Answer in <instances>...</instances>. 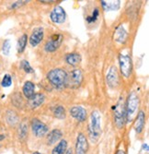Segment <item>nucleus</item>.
<instances>
[{
  "instance_id": "6e6552de",
  "label": "nucleus",
  "mask_w": 149,
  "mask_h": 154,
  "mask_svg": "<svg viewBox=\"0 0 149 154\" xmlns=\"http://www.w3.org/2000/svg\"><path fill=\"white\" fill-rule=\"evenodd\" d=\"M50 19L53 23L62 24L66 20V13L62 7L57 6L55 8H53V9L52 10L50 14Z\"/></svg>"
},
{
  "instance_id": "f257e3e1",
  "label": "nucleus",
  "mask_w": 149,
  "mask_h": 154,
  "mask_svg": "<svg viewBox=\"0 0 149 154\" xmlns=\"http://www.w3.org/2000/svg\"><path fill=\"white\" fill-rule=\"evenodd\" d=\"M101 135V115L99 111H93L88 124V136L90 140L96 143Z\"/></svg>"
},
{
  "instance_id": "5701e85b",
  "label": "nucleus",
  "mask_w": 149,
  "mask_h": 154,
  "mask_svg": "<svg viewBox=\"0 0 149 154\" xmlns=\"http://www.w3.org/2000/svg\"><path fill=\"white\" fill-rule=\"evenodd\" d=\"M27 42H28V36H27V34H23L19 37L18 41V45H17V50L19 54H21L24 52L26 45H27Z\"/></svg>"
},
{
  "instance_id": "0eeeda50",
  "label": "nucleus",
  "mask_w": 149,
  "mask_h": 154,
  "mask_svg": "<svg viewBox=\"0 0 149 154\" xmlns=\"http://www.w3.org/2000/svg\"><path fill=\"white\" fill-rule=\"evenodd\" d=\"M31 130L35 137H43L45 135H47L48 127L43 122L39 120L38 118H33L31 121Z\"/></svg>"
},
{
  "instance_id": "39448f33",
  "label": "nucleus",
  "mask_w": 149,
  "mask_h": 154,
  "mask_svg": "<svg viewBox=\"0 0 149 154\" xmlns=\"http://www.w3.org/2000/svg\"><path fill=\"white\" fill-rule=\"evenodd\" d=\"M83 82V73L78 68L72 70L69 75H67L65 86L71 89H77Z\"/></svg>"
},
{
  "instance_id": "2eb2a0df",
  "label": "nucleus",
  "mask_w": 149,
  "mask_h": 154,
  "mask_svg": "<svg viewBox=\"0 0 149 154\" xmlns=\"http://www.w3.org/2000/svg\"><path fill=\"white\" fill-rule=\"evenodd\" d=\"M128 38V32L124 29V27L123 25H120L114 33V40L120 44H124L127 41Z\"/></svg>"
},
{
  "instance_id": "a878e982",
  "label": "nucleus",
  "mask_w": 149,
  "mask_h": 154,
  "mask_svg": "<svg viewBox=\"0 0 149 154\" xmlns=\"http://www.w3.org/2000/svg\"><path fill=\"white\" fill-rule=\"evenodd\" d=\"M99 16H100V10H99V8H96L94 10H93V12H92V14L90 16H88V17H87V21L88 22V23H93V22H95L97 20H98V18H99Z\"/></svg>"
},
{
  "instance_id": "f704fd0d",
  "label": "nucleus",
  "mask_w": 149,
  "mask_h": 154,
  "mask_svg": "<svg viewBox=\"0 0 149 154\" xmlns=\"http://www.w3.org/2000/svg\"><path fill=\"white\" fill-rule=\"evenodd\" d=\"M32 154H42V153H40V152H38V151H35V152H33Z\"/></svg>"
},
{
  "instance_id": "c85d7f7f",
  "label": "nucleus",
  "mask_w": 149,
  "mask_h": 154,
  "mask_svg": "<svg viewBox=\"0 0 149 154\" xmlns=\"http://www.w3.org/2000/svg\"><path fill=\"white\" fill-rule=\"evenodd\" d=\"M12 84V78L9 74H6L2 79V82H1V85L4 87V88H7L9 86H11Z\"/></svg>"
},
{
  "instance_id": "393cba45",
  "label": "nucleus",
  "mask_w": 149,
  "mask_h": 154,
  "mask_svg": "<svg viewBox=\"0 0 149 154\" xmlns=\"http://www.w3.org/2000/svg\"><path fill=\"white\" fill-rule=\"evenodd\" d=\"M27 134H28V124L26 122H23L19 125V136L20 138H25Z\"/></svg>"
},
{
  "instance_id": "a211bd4d",
  "label": "nucleus",
  "mask_w": 149,
  "mask_h": 154,
  "mask_svg": "<svg viewBox=\"0 0 149 154\" xmlns=\"http://www.w3.org/2000/svg\"><path fill=\"white\" fill-rule=\"evenodd\" d=\"M34 91H35V85H34V83H32L31 81H26L24 83V85L22 87V91H23L24 96L28 100H30L31 98L35 94L34 93Z\"/></svg>"
},
{
  "instance_id": "1a4fd4ad",
  "label": "nucleus",
  "mask_w": 149,
  "mask_h": 154,
  "mask_svg": "<svg viewBox=\"0 0 149 154\" xmlns=\"http://www.w3.org/2000/svg\"><path fill=\"white\" fill-rule=\"evenodd\" d=\"M88 150V142L83 133H79L76 137L75 154H87Z\"/></svg>"
},
{
  "instance_id": "f03ea898",
  "label": "nucleus",
  "mask_w": 149,
  "mask_h": 154,
  "mask_svg": "<svg viewBox=\"0 0 149 154\" xmlns=\"http://www.w3.org/2000/svg\"><path fill=\"white\" fill-rule=\"evenodd\" d=\"M47 79L55 88L62 89L65 86L67 73L62 68H53L48 72Z\"/></svg>"
},
{
  "instance_id": "b1692460",
  "label": "nucleus",
  "mask_w": 149,
  "mask_h": 154,
  "mask_svg": "<svg viewBox=\"0 0 149 154\" xmlns=\"http://www.w3.org/2000/svg\"><path fill=\"white\" fill-rule=\"evenodd\" d=\"M6 118L9 125H15L18 121V116L15 114V112H13V111H7Z\"/></svg>"
},
{
  "instance_id": "f8f14e48",
  "label": "nucleus",
  "mask_w": 149,
  "mask_h": 154,
  "mask_svg": "<svg viewBox=\"0 0 149 154\" xmlns=\"http://www.w3.org/2000/svg\"><path fill=\"white\" fill-rule=\"evenodd\" d=\"M70 115L77 121L84 122L87 119V110L83 106L76 105L70 109Z\"/></svg>"
},
{
  "instance_id": "aec40b11",
  "label": "nucleus",
  "mask_w": 149,
  "mask_h": 154,
  "mask_svg": "<svg viewBox=\"0 0 149 154\" xmlns=\"http://www.w3.org/2000/svg\"><path fill=\"white\" fill-rule=\"evenodd\" d=\"M101 6L106 11H115L120 8L121 1H119V0H116V1H105V0H102Z\"/></svg>"
},
{
  "instance_id": "7ed1b4c3",
  "label": "nucleus",
  "mask_w": 149,
  "mask_h": 154,
  "mask_svg": "<svg viewBox=\"0 0 149 154\" xmlns=\"http://www.w3.org/2000/svg\"><path fill=\"white\" fill-rule=\"evenodd\" d=\"M114 109V123L118 128H123L126 121V111H125V102L123 97L120 98L117 104L113 107Z\"/></svg>"
},
{
  "instance_id": "423d86ee",
  "label": "nucleus",
  "mask_w": 149,
  "mask_h": 154,
  "mask_svg": "<svg viewBox=\"0 0 149 154\" xmlns=\"http://www.w3.org/2000/svg\"><path fill=\"white\" fill-rule=\"evenodd\" d=\"M119 65L121 73L123 74V76L125 78H129L132 74L133 69L132 58L130 57V55L121 54L119 55Z\"/></svg>"
},
{
  "instance_id": "f3484780",
  "label": "nucleus",
  "mask_w": 149,
  "mask_h": 154,
  "mask_svg": "<svg viewBox=\"0 0 149 154\" xmlns=\"http://www.w3.org/2000/svg\"><path fill=\"white\" fill-rule=\"evenodd\" d=\"M44 100H45V96L43 93H35L29 100L31 108L35 109L39 107L40 105H42L44 103Z\"/></svg>"
},
{
  "instance_id": "ddd939ff",
  "label": "nucleus",
  "mask_w": 149,
  "mask_h": 154,
  "mask_svg": "<svg viewBox=\"0 0 149 154\" xmlns=\"http://www.w3.org/2000/svg\"><path fill=\"white\" fill-rule=\"evenodd\" d=\"M43 28H36V29L33 30L30 39H29V42H30V45L32 46V47H35L37 46L40 42L43 41Z\"/></svg>"
},
{
  "instance_id": "72a5a7b5",
  "label": "nucleus",
  "mask_w": 149,
  "mask_h": 154,
  "mask_svg": "<svg viewBox=\"0 0 149 154\" xmlns=\"http://www.w3.org/2000/svg\"><path fill=\"white\" fill-rule=\"evenodd\" d=\"M4 138H5V136H4L3 134H0V141H1V140H3Z\"/></svg>"
},
{
  "instance_id": "473e14b6",
  "label": "nucleus",
  "mask_w": 149,
  "mask_h": 154,
  "mask_svg": "<svg viewBox=\"0 0 149 154\" xmlns=\"http://www.w3.org/2000/svg\"><path fill=\"white\" fill-rule=\"evenodd\" d=\"M143 149H145V150L147 151V150H148V144H146V143L144 144V145H143Z\"/></svg>"
},
{
  "instance_id": "cd10ccee",
  "label": "nucleus",
  "mask_w": 149,
  "mask_h": 154,
  "mask_svg": "<svg viewBox=\"0 0 149 154\" xmlns=\"http://www.w3.org/2000/svg\"><path fill=\"white\" fill-rule=\"evenodd\" d=\"M10 48H11V44H10V41L8 39L5 40L4 43L2 45V53L5 55H8L9 52H10Z\"/></svg>"
},
{
  "instance_id": "412c9836",
  "label": "nucleus",
  "mask_w": 149,
  "mask_h": 154,
  "mask_svg": "<svg viewBox=\"0 0 149 154\" xmlns=\"http://www.w3.org/2000/svg\"><path fill=\"white\" fill-rule=\"evenodd\" d=\"M67 150V141L65 139H62L60 142L52 149V154H64Z\"/></svg>"
},
{
  "instance_id": "9d476101",
  "label": "nucleus",
  "mask_w": 149,
  "mask_h": 154,
  "mask_svg": "<svg viewBox=\"0 0 149 154\" xmlns=\"http://www.w3.org/2000/svg\"><path fill=\"white\" fill-rule=\"evenodd\" d=\"M106 80H107V84L109 85V87H111L112 89L118 87L120 79H119V73H118L116 66H112L109 69V71H108L107 76H106Z\"/></svg>"
},
{
  "instance_id": "9b49d317",
  "label": "nucleus",
  "mask_w": 149,
  "mask_h": 154,
  "mask_svg": "<svg viewBox=\"0 0 149 154\" xmlns=\"http://www.w3.org/2000/svg\"><path fill=\"white\" fill-rule=\"evenodd\" d=\"M63 41V35L62 34H53L50 40L46 43L44 49L46 52H55V50H57Z\"/></svg>"
},
{
  "instance_id": "bb28decb",
  "label": "nucleus",
  "mask_w": 149,
  "mask_h": 154,
  "mask_svg": "<svg viewBox=\"0 0 149 154\" xmlns=\"http://www.w3.org/2000/svg\"><path fill=\"white\" fill-rule=\"evenodd\" d=\"M20 67L23 69V70L26 72V73H33L34 70H33V68L31 66L30 63L27 61V60H22L20 62Z\"/></svg>"
},
{
  "instance_id": "7c9ffc66",
  "label": "nucleus",
  "mask_w": 149,
  "mask_h": 154,
  "mask_svg": "<svg viewBox=\"0 0 149 154\" xmlns=\"http://www.w3.org/2000/svg\"><path fill=\"white\" fill-rule=\"evenodd\" d=\"M115 154H126V152L124 149H118Z\"/></svg>"
},
{
  "instance_id": "6ab92c4d",
  "label": "nucleus",
  "mask_w": 149,
  "mask_h": 154,
  "mask_svg": "<svg viewBox=\"0 0 149 154\" xmlns=\"http://www.w3.org/2000/svg\"><path fill=\"white\" fill-rule=\"evenodd\" d=\"M65 62L70 66H76L81 62V55L78 53H69L65 55Z\"/></svg>"
},
{
  "instance_id": "dca6fc26",
  "label": "nucleus",
  "mask_w": 149,
  "mask_h": 154,
  "mask_svg": "<svg viewBox=\"0 0 149 154\" xmlns=\"http://www.w3.org/2000/svg\"><path fill=\"white\" fill-rule=\"evenodd\" d=\"M63 137V133L60 129H53L47 135V144L53 145L59 141Z\"/></svg>"
},
{
  "instance_id": "c756f323",
  "label": "nucleus",
  "mask_w": 149,
  "mask_h": 154,
  "mask_svg": "<svg viewBox=\"0 0 149 154\" xmlns=\"http://www.w3.org/2000/svg\"><path fill=\"white\" fill-rule=\"evenodd\" d=\"M27 2H29V1H16V2H14L12 5H11V7H10V8H12V9H17V8H19V7H21V6H23L24 4H26Z\"/></svg>"
},
{
  "instance_id": "4468645a",
  "label": "nucleus",
  "mask_w": 149,
  "mask_h": 154,
  "mask_svg": "<svg viewBox=\"0 0 149 154\" xmlns=\"http://www.w3.org/2000/svg\"><path fill=\"white\" fill-rule=\"evenodd\" d=\"M145 125V114L144 111H140L136 116V119H135V122H134L135 132L137 134H140L144 130Z\"/></svg>"
},
{
  "instance_id": "2f4dec72",
  "label": "nucleus",
  "mask_w": 149,
  "mask_h": 154,
  "mask_svg": "<svg viewBox=\"0 0 149 154\" xmlns=\"http://www.w3.org/2000/svg\"><path fill=\"white\" fill-rule=\"evenodd\" d=\"M64 154H74V151H73L72 149H67V150L65 151Z\"/></svg>"
},
{
  "instance_id": "4be33fe9",
  "label": "nucleus",
  "mask_w": 149,
  "mask_h": 154,
  "mask_svg": "<svg viewBox=\"0 0 149 154\" xmlns=\"http://www.w3.org/2000/svg\"><path fill=\"white\" fill-rule=\"evenodd\" d=\"M52 114L58 119H64L65 117V109L62 105H55L52 109Z\"/></svg>"
},
{
  "instance_id": "20e7f679",
  "label": "nucleus",
  "mask_w": 149,
  "mask_h": 154,
  "mask_svg": "<svg viewBox=\"0 0 149 154\" xmlns=\"http://www.w3.org/2000/svg\"><path fill=\"white\" fill-rule=\"evenodd\" d=\"M139 104V98L135 92L129 94L127 102L125 103V111H126V120L132 121L133 116L135 114Z\"/></svg>"
}]
</instances>
